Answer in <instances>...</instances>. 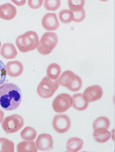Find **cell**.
<instances>
[{
	"instance_id": "obj_1",
	"label": "cell",
	"mask_w": 115,
	"mask_h": 152,
	"mask_svg": "<svg viewBox=\"0 0 115 152\" xmlns=\"http://www.w3.org/2000/svg\"><path fill=\"white\" fill-rule=\"evenodd\" d=\"M22 101L21 90L12 83L0 87V106L3 110L10 111L19 107Z\"/></svg>"
},
{
	"instance_id": "obj_2",
	"label": "cell",
	"mask_w": 115,
	"mask_h": 152,
	"mask_svg": "<svg viewBox=\"0 0 115 152\" xmlns=\"http://www.w3.org/2000/svg\"><path fill=\"white\" fill-rule=\"evenodd\" d=\"M16 44L19 51L27 53L38 48L40 44L38 34L33 31H29L17 37Z\"/></svg>"
},
{
	"instance_id": "obj_3",
	"label": "cell",
	"mask_w": 115,
	"mask_h": 152,
	"mask_svg": "<svg viewBox=\"0 0 115 152\" xmlns=\"http://www.w3.org/2000/svg\"><path fill=\"white\" fill-rule=\"evenodd\" d=\"M59 85L58 80H52L46 76L38 86L37 92L43 99H48L52 97L59 88Z\"/></svg>"
},
{
	"instance_id": "obj_4",
	"label": "cell",
	"mask_w": 115,
	"mask_h": 152,
	"mask_svg": "<svg viewBox=\"0 0 115 152\" xmlns=\"http://www.w3.org/2000/svg\"><path fill=\"white\" fill-rule=\"evenodd\" d=\"M24 121L21 116L14 114L6 117L2 122V127L7 134L15 133L23 127Z\"/></svg>"
},
{
	"instance_id": "obj_5",
	"label": "cell",
	"mask_w": 115,
	"mask_h": 152,
	"mask_svg": "<svg viewBox=\"0 0 115 152\" xmlns=\"http://www.w3.org/2000/svg\"><path fill=\"white\" fill-rule=\"evenodd\" d=\"M73 99L67 93H61L58 95L52 102V107L54 112L62 113L72 106Z\"/></svg>"
},
{
	"instance_id": "obj_6",
	"label": "cell",
	"mask_w": 115,
	"mask_h": 152,
	"mask_svg": "<svg viewBox=\"0 0 115 152\" xmlns=\"http://www.w3.org/2000/svg\"><path fill=\"white\" fill-rule=\"evenodd\" d=\"M71 125V120L65 114L56 115L52 121L54 129L59 133L67 132L70 128Z\"/></svg>"
},
{
	"instance_id": "obj_7",
	"label": "cell",
	"mask_w": 115,
	"mask_h": 152,
	"mask_svg": "<svg viewBox=\"0 0 115 152\" xmlns=\"http://www.w3.org/2000/svg\"><path fill=\"white\" fill-rule=\"evenodd\" d=\"M36 147L38 150L43 152H48L53 150L54 141L50 134L43 133L38 135L36 140Z\"/></svg>"
},
{
	"instance_id": "obj_8",
	"label": "cell",
	"mask_w": 115,
	"mask_h": 152,
	"mask_svg": "<svg viewBox=\"0 0 115 152\" xmlns=\"http://www.w3.org/2000/svg\"><path fill=\"white\" fill-rule=\"evenodd\" d=\"M102 95V89L98 85H93L88 87L83 94L84 99L88 103L98 101L100 99Z\"/></svg>"
},
{
	"instance_id": "obj_9",
	"label": "cell",
	"mask_w": 115,
	"mask_h": 152,
	"mask_svg": "<svg viewBox=\"0 0 115 152\" xmlns=\"http://www.w3.org/2000/svg\"><path fill=\"white\" fill-rule=\"evenodd\" d=\"M58 42V38L56 33L47 32L43 35L40 43L44 48L48 50H53Z\"/></svg>"
},
{
	"instance_id": "obj_10",
	"label": "cell",
	"mask_w": 115,
	"mask_h": 152,
	"mask_svg": "<svg viewBox=\"0 0 115 152\" xmlns=\"http://www.w3.org/2000/svg\"><path fill=\"white\" fill-rule=\"evenodd\" d=\"M42 24L44 29L48 31L56 30L60 25L55 13L46 14L42 19Z\"/></svg>"
},
{
	"instance_id": "obj_11",
	"label": "cell",
	"mask_w": 115,
	"mask_h": 152,
	"mask_svg": "<svg viewBox=\"0 0 115 152\" xmlns=\"http://www.w3.org/2000/svg\"><path fill=\"white\" fill-rule=\"evenodd\" d=\"M16 14V8L11 3H5L0 5V18L10 20L14 18Z\"/></svg>"
},
{
	"instance_id": "obj_12",
	"label": "cell",
	"mask_w": 115,
	"mask_h": 152,
	"mask_svg": "<svg viewBox=\"0 0 115 152\" xmlns=\"http://www.w3.org/2000/svg\"><path fill=\"white\" fill-rule=\"evenodd\" d=\"M6 67L7 74L11 77H17L21 75L23 71V65L17 61H9Z\"/></svg>"
},
{
	"instance_id": "obj_13",
	"label": "cell",
	"mask_w": 115,
	"mask_h": 152,
	"mask_svg": "<svg viewBox=\"0 0 115 152\" xmlns=\"http://www.w3.org/2000/svg\"><path fill=\"white\" fill-rule=\"evenodd\" d=\"M0 54L5 59H10L15 58L17 56L18 52L14 45L12 43H7L3 45Z\"/></svg>"
},
{
	"instance_id": "obj_14",
	"label": "cell",
	"mask_w": 115,
	"mask_h": 152,
	"mask_svg": "<svg viewBox=\"0 0 115 152\" xmlns=\"http://www.w3.org/2000/svg\"><path fill=\"white\" fill-rule=\"evenodd\" d=\"M94 140L100 143H104L108 141L111 137V133L108 129L100 128L94 129L93 133Z\"/></svg>"
},
{
	"instance_id": "obj_15",
	"label": "cell",
	"mask_w": 115,
	"mask_h": 152,
	"mask_svg": "<svg viewBox=\"0 0 115 152\" xmlns=\"http://www.w3.org/2000/svg\"><path fill=\"white\" fill-rule=\"evenodd\" d=\"M76 75L71 70H67L63 72L59 77V85L65 88H69L71 86L74 80L75 79Z\"/></svg>"
},
{
	"instance_id": "obj_16",
	"label": "cell",
	"mask_w": 115,
	"mask_h": 152,
	"mask_svg": "<svg viewBox=\"0 0 115 152\" xmlns=\"http://www.w3.org/2000/svg\"><path fill=\"white\" fill-rule=\"evenodd\" d=\"M73 104L72 106L75 110L82 111L86 110L88 107V102L84 99L83 94L81 93H77L73 95Z\"/></svg>"
},
{
	"instance_id": "obj_17",
	"label": "cell",
	"mask_w": 115,
	"mask_h": 152,
	"mask_svg": "<svg viewBox=\"0 0 115 152\" xmlns=\"http://www.w3.org/2000/svg\"><path fill=\"white\" fill-rule=\"evenodd\" d=\"M84 144L83 140L78 137H72L67 143V152H77L82 149Z\"/></svg>"
},
{
	"instance_id": "obj_18",
	"label": "cell",
	"mask_w": 115,
	"mask_h": 152,
	"mask_svg": "<svg viewBox=\"0 0 115 152\" xmlns=\"http://www.w3.org/2000/svg\"><path fill=\"white\" fill-rule=\"evenodd\" d=\"M38 150L35 142L33 141L21 142L17 146L18 152H37Z\"/></svg>"
},
{
	"instance_id": "obj_19",
	"label": "cell",
	"mask_w": 115,
	"mask_h": 152,
	"mask_svg": "<svg viewBox=\"0 0 115 152\" xmlns=\"http://www.w3.org/2000/svg\"><path fill=\"white\" fill-rule=\"evenodd\" d=\"M60 66L56 63L51 64L47 69V76L52 80H58L61 74Z\"/></svg>"
},
{
	"instance_id": "obj_20",
	"label": "cell",
	"mask_w": 115,
	"mask_h": 152,
	"mask_svg": "<svg viewBox=\"0 0 115 152\" xmlns=\"http://www.w3.org/2000/svg\"><path fill=\"white\" fill-rule=\"evenodd\" d=\"M20 135L21 138L24 140L27 141H32L36 137L37 133L33 128L27 127L21 131Z\"/></svg>"
},
{
	"instance_id": "obj_21",
	"label": "cell",
	"mask_w": 115,
	"mask_h": 152,
	"mask_svg": "<svg viewBox=\"0 0 115 152\" xmlns=\"http://www.w3.org/2000/svg\"><path fill=\"white\" fill-rule=\"evenodd\" d=\"M14 147L13 141L6 138L0 137V152H14Z\"/></svg>"
},
{
	"instance_id": "obj_22",
	"label": "cell",
	"mask_w": 115,
	"mask_h": 152,
	"mask_svg": "<svg viewBox=\"0 0 115 152\" xmlns=\"http://www.w3.org/2000/svg\"><path fill=\"white\" fill-rule=\"evenodd\" d=\"M110 126V121L108 119L105 117H100L95 119L93 124V129L104 128L108 129Z\"/></svg>"
},
{
	"instance_id": "obj_23",
	"label": "cell",
	"mask_w": 115,
	"mask_h": 152,
	"mask_svg": "<svg viewBox=\"0 0 115 152\" xmlns=\"http://www.w3.org/2000/svg\"><path fill=\"white\" fill-rule=\"evenodd\" d=\"M44 1V7L47 11H56L59 9L61 5V1L56 0H45Z\"/></svg>"
},
{
	"instance_id": "obj_24",
	"label": "cell",
	"mask_w": 115,
	"mask_h": 152,
	"mask_svg": "<svg viewBox=\"0 0 115 152\" xmlns=\"http://www.w3.org/2000/svg\"><path fill=\"white\" fill-rule=\"evenodd\" d=\"M59 18L64 23H70L73 19V15L72 12L67 10H64L59 13Z\"/></svg>"
},
{
	"instance_id": "obj_25",
	"label": "cell",
	"mask_w": 115,
	"mask_h": 152,
	"mask_svg": "<svg viewBox=\"0 0 115 152\" xmlns=\"http://www.w3.org/2000/svg\"><path fill=\"white\" fill-rule=\"evenodd\" d=\"M84 4H85L84 0H80V1L69 0V1H68V5H69V7L70 9L69 11L72 12L80 11V10L83 9Z\"/></svg>"
},
{
	"instance_id": "obj_26",
	"label": "cell",
	"mask_w": 115,
	"mask_h": 152,
	"mask_svg": "<svg viewBox=\"0 0 115 152\" xmlns=\"http://www.w3.org/2000/svg\"><path fill=\"white\" fill-rule=\"evenodd\" d=\"M82 87V80L79 76L76 75L75 79L74 80L71 86L67 89L72 92H77Z\"/></svg>"
},
{
	"instance_id": "obj_27",
	"label": "cell",
	"mask_w": 115,
	"mask_h": 152,
	"mask_svg": "<svg viewBox=\"0 0 115 152\" xmlns=\"http://www.w3.org/2000/svg\"><path fill=\"white\" fill-rule=\"evenodd\" d=\"M72 13L73 15V20L76 23H80L81 21H83L86 16L85 11L84 9H82L80 11L72 12Z\"/></svg>"
},
{
	"instance_id": "obj_28",
	"label": "cell",
	"mask_w": 115,
	"mask_h": 152,
	"mask_svg": "<svg viewBox=\"0 0 115 152\" xmlns=\"http://www.w3.org/2000/svg\"><path fill=\"white\" fill-rule=\"evenodd\" d=\"M43 2V0H38V1L29 0L28 1V5L30 8L36 10L42 7Z\"/></svg>"
},
{
	"instance_id": "obj_29",
	"label": "cell",
	"mask_w": 115,
	"mask_h": 152,
	"mask_svg": "<svg viewBox=\"0 0 115 152\" xmlns=\"http://www.w3.org/2000/svg\"><path fill=\"white\" fill-rule=\"evenodd\" d=\"M37 49H38V52L41 54L43 55H48L50 53H51L52 51V50H47L45 48H44V47H43L40 43L39 44V45L38 46Z\"/></svg>"
},
{
	"instance_id": "obj_30",
	"label": "cell",
	"mask_w": 115,
	"mask_h": 152,
	"mask_svg": "<svg viewBox=\"0 0 115 152\" xmlns=\"http://www.w3.org/2000/svg\"><path fill=\"white\" fill-rule=\"evenodd\" d=\"M13 3H14L15 4L17 5V6H23V5L25 4L26 2L25 0H23V1H15V0H13L12 1Z\"/></svg>"
},
{
	"instance_id": "obj_31",
	"label": "cell",
	"mask_w": 115,
	"mask_h": 152,
	"mask_svg": "<svg viewBox=\"0 0 115 152\" xmlns=\"http://www.w3.org/2000/svg\"><path fill=\"white\" fill-rule=\"evenodd\" d=\"M4 117V112L2 110H0V124L2 122Z\"/></svg>"
},
{
	"instance_id": "obj_32",
	"label": "cell",
	"mask_w": 115,
	"mask_h": 152,
	"mask_svg": "<svg viewBox=\"0 0 115 152\" xmlns=\"http://www.w3.org/2000/svg\"><path fill=\"white\" fill-rule=\"evenodd\" d=\"M1 47V41H0V48Z\"/></svg>"
}]
</instances>
